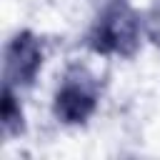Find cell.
<instances>
[{"mask_svg": "<svg viewBox=\"0 0 160 160\" xmlns=\"http://www.w3.org/2000/svg\"><path fill=\"white\" fill-rule=\"evenodd\" d=\"M42 68V48L40 40L32 32H20L15 35L8 48H5V68H2V80L5 88H30Z\"/></svg>", "mask_w": 160, "mask_h": 160, "instance_id": "cell-3", "label": "cell"}, {"mask_svg": "<svg viewBox=\"0 0 160 160\" xmlns=\"http://www.w3.org/2000/svg\"><path fill=\"white\" fill-rule=\"evenodd\" d=\"M98 98H100L98 80L85 68L72 65L65 72V78H62V82L55 92L52 112L65 125H80L95 112Z\"/></svg>", "mask_w": 160, "mask_h": 160, "instance_id": "cell-2", "label": "cell"}, {"mask_svg": "<svg viewBox=\"0 0 160 160\" xmlns=\"http://www.w3.org/2000/svg\"><path fill=\"white\" fill-rule=\"evenodd\" d=\"M140 15L130 8L128 0H110L98 20L92 22L85 45L100 55H122L130 58L140 48Z\"/></svg>", "mask_w": 160, "mask_h": 160, "instance_id": "cell-1", "label": "cell"}, {"mask_svg": "<svg viewBox=\"0 0 160 160\" xmlns=\"http://www.w3.org/2000/svg\"><path fill=\"white\" fill-rule=\"evenodd\" d=\"M2 128L5 132H20L22 130V110L15 100V90L2 88Z\"/></svg>", "mask_w": 160, "mask_h": 160, "instance_id": "cell-4", "label": "cell"}]
</instances>
